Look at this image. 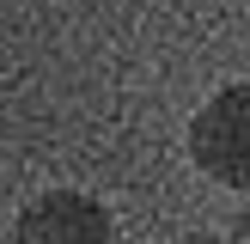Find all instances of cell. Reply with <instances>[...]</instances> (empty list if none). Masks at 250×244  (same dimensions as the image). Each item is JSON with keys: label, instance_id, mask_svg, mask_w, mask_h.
Segmentation results:
<instances>
[{"label": "cell", "instance_id": "2", "mask_svg": "<svg viewBox=\"0 0 250 244\" xmlns=\"http://www.w3.org/2000/svg\"><path fill=\"white\" fill-rule=\"evenodd\" d=\"M0 244H116V214L104 195L80 183H55V189H37L6 220Z\"/></svg>", "mask_w": 250, "mask_h": 244}, {"label": "cell", "instance_id": "3", "mask_svg": "<svg viewBox=\"0 0 250 244\" xmlns=\"http://www.w3.org/2000/svg\"><path fill=\"white\" fill-rule=\"evenodd\" d=\"M177 244H244V238H238L232 226H202V232H183Z\"/></svg>", "mask_w": 250, "mask_h": 244}, {"label": "cell", "instance_id": "1", "mask_svg": "<svg viewBox=\"0 0 250 244\" xmlns=\"http://www.w3.org/2000/svg\"><path fill=\"white\" fill-rule=\"evenodd\" d=\"M183 153H189L195 177L214 189L250 195V80H226L189 110L183 122Z\"/></svg>", "mask_w": 250, "mask_h": 244}, {"label": "cell", "instance_id": "5", "mask_svg": "<svg viewBox=\"0 0 250 244\" xmlns=\"http://www.w3.org/2000/svg\"><path fill=\"white\" fill-rule=\"evenodd\" d=\"M0 232H6V220H0Z\"/></svg>", "mask_w": 250, "mask_h": 244}, {"label": "cell", "instance_id": "4", "mask_svg": "<svg viewBox=\"0 0 250 244\" xmlns=\"http://www.w3.org/2000/svg\"><path fill=\"white\" fill-rule=\"evenodd\" d=\"M232 232L250 244V195H238V214H232Z\"/></svg>", "mask_w": 250, "mask_h": 244}]
</instances>
